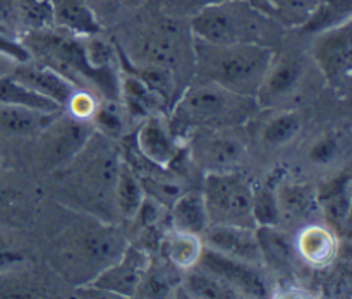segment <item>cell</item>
I'll return each instance as SVG.
<instances>
[{
	"label": "cell",
	"mask_w": 352,
	"mask_h": 299,
	"mask_svg": "<svg viewBox=\"0 0 352 299\" xmlns=\"http://www.w3.org/2000/svg\"><path fill=\"white\" fill-rule=\"evenodd\" d=\"M195 55L199 76L206 81L232 93L256 96L275 50L253 43L213 45L196 38Z\"/></svg>",
	"instance_id": "cell-1"
},
{
	"label": "cell",
	"mask_w": 352,
	"mask_h": 299,
	"mask_svg": "<svg viewBox=\"0 0 352 299\" xmlns=\"http://www.w3.org/2000/svg\"><path fill=\"white\" fill-rule=\"evenodd\" d=\"M189 27L198 40L213 45L272 47L278 38V24L250 0H230L205 7L192 14Z\"/></svg>",
	"instance_id": "cell-2"
},
{
	"label": "cell",
	"mask_w": 352,
	"mask_h": 299,
	"mask_svg": "<svg viewBox=\"0 0 352 299\" xmlns=\"http://www.w3.org/2000/svg\"><path fill=\"white\" fill-rule=\"evenodd\" d=\"M254 109V96L232 93L215 82L206 81L184 93L181 102L175 105L174 117L184 126L220 129L243 124Z\"/></svg>",
	"instance_id": "cell-3"
},
{
	"label": "cell",
	"mask_w": 352,
	"mask_h": 299,
	"mask_svg": "<svg viewBox=\"0 0 352 299\" xmlns=\"http://www.w3.org/2000/svg\"><path fill=\"white\" fill-rule=\"evenodd\" d=\"M201 195L212 225L256 227L253 219V189L236 172H210Z\"/></svg>",
	"instance_id": "cell-4"
},
{
	"label": "cell",
	"mask_w": 352,
	"mask_h": 299,
	"mask_svg": "<svg viewBox=\"0 0 352 299\" xmlns=\"http://www.w3.org/2000/svg\"><path fill=\"white\" fill-rule=\"evenodd\" d=\"M313 57L322 69L327 81L342 86L351 76L352 62V27L351 21L318 33L313 45Z\"/></svg>",
	"instance_id": "cell-5"
},
{
	"label": "cell",
	"mask_w": 352,
	"mask_h": 299,
	"mask_svg": "<svg viewBox=\"0 0 352 299\" xmlns=\"http://www.w3.org/2000/svg\"><path fill=\"white\" fill-rule=\"evenodd\" d=\"M198 263L201 265L203 270L215 275L232 291L243 292V294L253 296V298L267 296V285L260 274L251 267V263L220 253L208 246H203Z\"/></svg>",
	"instance_id": "cell-6"
},
{
	"label": "cell",
	"mask_w": 352,
	"mask_h": 299,
	"mask_svg": "<svg viewBox=\"0 0 352 299\" xmlns=\"http://www.w3.org/2000/svg\"><path fill=\"white\" fill-rule=\"evenodd\" d=\"M148 254L138 247H126L122 256L91 280L93 289L120 296H134L148 272Z\"/></svg>",
	"instance_id": "cell-7"
},
{
	"label": "cell",
	"mask_w": 352,
	"mask_h": 299,
	"mask_svg": "<svg viewBox=\"0 0 352 299\" xmlns=\"http://www.w3.org/2000/svg\"><path fill=\"white\" fill-rule=\"evenodd\" d=\"M305 72L306 62L301 55L284 54L280 57L274 55V60L254 96L258 100L256 103H261L263 107H274L280 103L298 89L305 78Z\"/></svg>",
	"instance_id": "cell-8"
},
{
	"label": "cell",
	"mask_w": 352,
	"mask_h": 299,
	"mask_svg": "<svg viewBox=\"0 0 352 299\" xmlns=\"http://www.w3.org/2000/svg\"><path fill=\"white\" fill-rule=\"evenodd\" d=\"M85 119H62L60 115L52 120L43 131L45 146L43 155L50 165H62L74 157L89 140L93 131Z\"/></svg>",
	"instance_id": "cell-9"
},
{
	"label": "cell",
	"mask_w": 352,
	"mask_h": 299,
	"mask_svg": "<svg viewBox=\"0 0 352 299\" xmlns=\"http://www.w3.org/2000/svg\"><path fill=\"white\" fill-rule=\"evenodd\" d=\"M192 153L210 172H230L243 162L246 146L232 133L215 131L196 137Z\"/></svg>",
	"instance_id": "cell-10"
},
{
	"label": "cell",
	"mask_w": 352,
	"mask_h": 299,
	"mask_svg": "<svg viewBox=\"0 0 352 299\" xmlns=\"http://www.w3.org/2000/svg\"><path fill=\"white\" fill-rule=\"evenodd\" d=\"M9 74L14 79H17L21 85L54 100L55 103H58L64 109L67 107L69 100L72 98L76 89H78L74 82L69 81L65 76H62L60 72L48 67V65H28L21 62V65L12 67Z\"/></svg>",
	"instance_id": "cell-11"
},
{
	"label": "cell",
	"mask_w": 352,
	"mask_h": 299,
	"mask_svg": "<svg viewBox=\"0 0 352 299\" xmlns=\"http://www.w3.org/2000/svg\"><path fill=\"white\" fill-rule=\"evenodd\" d=\"M208 247L223 254L243 260L246 263H256L261 258L256 232L250 227L237 225H212L203 230Z\"/></svg>",
	"instance_id": "cell-12"
},
{
	"label": "cell",
	"mask_w": 352,
	"mask_h": 299,
	"mask_svg": "<svg viewBox=\"0 0 352 299\" xmlns=\"http://www.w3.org/2000/svg\"><path fill=\"white\" fill-rule=\"evenodd\" d=\"M52 24L76 36L100 34L102 24L86 0H48Z\"/></svg>",
	"instance_id": "cell-13"
},
{
	"label": "cell",
	"mask_w": 352,
	"mask_h": 299,
	"mask_svg": "<svg viewBox=\"0 0 352 299\" xmlns=\"http://www.w3.org/2000/svg\"><path fill=\"white\" fill-rule=\"evenodd\" d=\"M138 146L148 160L167 167L177 155V143L162 122L160 117L150 115L138 133Z\"/></svg>",
	"instance_id": "cell-14"
},
{
	"label": "cell",
	"mask_w": 352,
	"mask_h": 299,
	"mask_svg": "<svg viewBox=\"0 0 352 299\" xmlns=\"http://www.w3.org/2000/svg\"><path fill=\"white\" fill-rule=\"evenodd\" d=\"M60 113L40 112L21 105H0V133L12 136H34L43 133Z\"/></svg>",
	"instance_id": "cell-15"
},
{
	"label": "cell",
	"mask_w": 352,
	"mask_h": 299,
	"mask_svg": "<svg viewBox=\"0 0 352 299\" xmlns=\"http://www.w3.org/2000/svg\"><path fill=\"white\" fill-rule=\"evenodd\" d=\"M296 250L308 263L323 267L336 256L337 241L329 229L322 225H309L299 234Z\"/></svg>",
	"instance_id": "cell-16"
},
{
	"label": "cell",
	"mask_w": 352,
	"mask_h": 299,
	"mask_svg": "<svg viewBox=\"0 0 352 299\" xmlns=\"http://www.w3.org/2000/svg\"><path fill=\"white\" fill-rule=\"evenodd\" d=\"M172 223H174V229L177 230L203 234V230L210 225V219L201 192L191 191L174 199Z\"/></svg>",
	"instance_id": "cell-17"
},
{
	"label": "cell",
	"mask_w": 352,
	"mask_h": 299,
	"mask_svg": "<svg viewBox=\"0 0 352 299\" xmlns=\"http://www.w3.org/2000/svg\"><path fill=\"white\" fill-rule=\"evenodd\" d=\"M0 105L30 107V109L48 113L62 112V110H64V107L55 103L54 100L33 91V89H30L28 86L21 85V82L17 81V79H14L9 72L0 76Z\"/></svg>",
	"instance_id": "cell-18"
},
{
	"label": "cell",
	"mask_w": 352,
	"mask_h": 299,
	"mask_svg": "<svg viewBox=\"0 0 352 299\" xmlns=\"http://www.w3.org/2000/svg\"><path fill=\"white\" fill-rule=\"evenodd\" d=\"M203 243L199 241L198 234L186 232V230L174 229L164 241V254L167 256L168 263L179 268H191L198 263L201 254Z\"/></svg>",
	"instance_id": "cell-19"
},
{
	"label": "cell",
	"mask_w": 352,
	"mask_h": 299,
	"mask_svg": "<svg viewBox=\"0 0 352 299\" xmlns=\"http://www.w3.org/2000/svg\"><path fill=\"white\" fill-rule=\"evenodd\" d=\"M352 0H316L311 16L302 24L306 33H322L351 21Z\"/></svg>",
	"instance_id": "cell-20"
},
{
	"label": "cell",
	"mask_w": 352,
	"mask_h": 299,
	"mask_svg": "<svg viewBox=\"0 0 352 299\" xmlns=\"http://www.w3.org/2000/svg\"><path fill=\"white\" fill-rule=\"evenodd\" d=\"M256 232V241L258 246H260L261 258L268 261L274 267H289L291 265L292 258V247L291 241L287 239V236L282 232H278L275 227H267V225H258Z\"/></svg>",
	"instance_id": "cell-21"
},
{
	"label": "cell",
	"mask_w": 352,
	"mask_h": 299,
	"mask_svg": "<svg viewBox=\"0 0 352 299\" xmlns=\"http://www.w3.org/2000/svg\"><path fill=\"white\" fill-rule=\"evenodd\" d=\"M116 196L120 213L127 219H134L144 199V189L136 175L127 167L119 168L117 172Z\"/></svg>",
	"instance_id": "cell-22"
},
{
	"label": "cell",
	"mask_w": 352,
	"mask_h": 299,
	"mask_svg": "<svg viewBox=\"0 0 352 299\" xmlns=\"http://www.w3.org/2000/svg\"><path fill=\"white\" fill-rule=\"evenodd\" d=\"M316 0H263L261 12L287 24H305L311 16Z\"/></svg>",
	"instance_id": "cell-23"
},
{
	"label": "cell",
	"mask_w": 352,
	"mask_h": 299,
	"mask_svg": "<svg viewBox=\"0 0 352 299\" xmlns=\"http://www.w3.org/2000/svg\"><path fill=\"white\" fill-rule=\"evenodd\" d=\"M301 131V119L296 112H284L272 117L263 127V143L270 148L291 143Z\"/></svg>",
	"instance_id": "cell-24"
},
{
	"label": "cell",
	"mask_w": 352,
	"mask_h": 299,
	"mask_svg": "<svg viewBox=\"0 0 352 299\" xmlns=\"http://www.w3.org/2000/svg\"><path fill=\"white\" fill-rule=\"evenodd\" d=\"M253 219L256 225L277 227L280 223L282 215L275 184L268 182L253 191Z\"/></svg>",
	"instance_id": "cell-25"
},
{
	"label": "cell",
	"mask_w": 352,
	"mask_h": 299,
	"mask_svg": "<svg viewBox=\"0 0 352 299\" xmlns=\"http://www.w3.org/2000/svg\"><path fill=\"white\" fill-rule=\"evenodd\" d=\"M277 199L280 215H284V213L292 217L306 215L315 205V195L306 186H280L277 189Z\"/></svg>",
	"instance_id": "cell-26"
},
{
	"label": "cell",
	"mask_w": 352,
	"mask_h": 299,
	"mask_svg": "<svg viewBox=\"0 0 352 299\" xmlns=\"http://www.w3.org/2000/svg\"><path fill=\"white\" fill-rule=\"evenodd\" d=\"M186 289L196 298H212V299H226V298H237L236 291L223 284L220 278L212 275L210 272H192L186 278Z\"/></svg>",
	"instance_id": "cell-27"
},
{
	"label": "cell",
	"mask_w": 352,
	"mask_h": 299,
	"mask_svg": "<svg viewBox=\"0 0 352 299\" xmlns=\"http://www.w3.org/2000/svg\"><path fill=\"white\" fill-rule=\"evenodd\" d=\"M19 27H23V21L16 0H0V31L14 33Z\"/></svg>",
	"instance_id": "cell-28"
},
{
	"label": "cell",
	"mask_w": 352,
	"mask_h": 299,
	"mask_svg": "<svg viewBox=\"0 0 352 299\" xmlns=\"http://www.w3.org/2000/svg\"><path fill=\"white\" fill-rule=\"evenodd\" d=\"M69 110L72 112V115L78 117V119H88V117H93L96 107L95 100L85 89H76V93L72 95V98L69 100L67 103Z\"/></svg>",
	"instance_id": "cell-29"
},
{
	"label": "cell",
	"mask_w": 352,
	"mask_h": 299,
	"mask_svg": "<svg viewBox=\"0 0 352 299\" xmlns=\"http://www.w3.org/2000/svg\"><path fill=\"white\" fill-rule=\"evenodd\" d=\"M337 151H339L337 137L327 136L320 140L318 143H315V146L309 150V160H313L315 164H329L330 160L337 157Z\"/></svg>",
	"instance_id": "cell-30"
},
{
	"label": "cell",
	"mask_w": 352,
	"mask_h": 299,
	"mask_svg": "<svg viewBox=\"0 0 352 299\" xmlns=\"http://www.w3.org/2000/svg\"><path fill=\"white\" fill-rule=\"evenodd\" d=\"M95 124L105 129L107 133H119L120 131V119L112 109H98L93 113Z\"/></svg>",
	"instance_id": "cell-31"
},
{
	"label": "cell",
	"mask_w": 352,
	"mask_h": 299,
	"mask_svg": "<svg viewBox=\"0 0 352 299\" xmlns=\"http://www.w3.org/2000/svg\"><path fill=\"white\" fill-rule=\"evenodd\" d=\"M222 2H230V0H174V7H179L182 12L196 14L198 10L205 9V7Z\"/></svg>",
	"instance_id": "cell-32"
},
{
	"label": "cell",
	"mask_w": 352,
	"mask_h": 299,
	"mask_svg": "<svg viewBox=\"0 0 352 299\" xmlns=\"http://www.w3.org/2000/svg\"><path fill=\"white\" fill-rule=\"evenodd\" d=\"M23 261H24L23 254L17 253V251H14V250H9V247H6L0 244V270H3V268L16 267V265L23 263Z\"/></svg>",
	"instance_id": "cell-33"
},
{
	"label": "cell",
	"mask_w": 352,
	"mask_h": 299,
	"mask_svg": "<svg viewBox=\"0 0 352 299\" xmlns=\"http://www.w3.org/2000/svg\"><path fill=\"white\" fill-rule=\"evenodd\" d=\"M89 3V7L93 9V12L98 17L100 12H112V10L119 9L122 3H126V0H86Z\"/></svg>",
	"instance_id": "cell-34"
},
{
	"label": "cell",
	"mask_w": 352,
	"mask_h": 299,
	"mask_svg": "<svg viewBox=\"0 0 352 299\" xmlns=\"http://www.w3.org/2000/svg\"><path fill=\"white\" fill-rule=\"evenodd\" d=\"M19 196V192L16 191L14 188H7V186H2L0 184V206L2 205H9L10 201H14V199Z\"/></svg>",
	"instance_id": "cell-35"
},
{
	"label": "cell",
	"mask_w": 352,
	"mask_h": 299,
	"mask_svg": "<svg viewBox=\"0 0 352 299\" xmlns=\"http://www.w3.org/2000/svg\"><path fill=\"white\" fill-rule=\"evenodd\" d=\"M12 58L6 57V55L0 54V76L7 74V72L12 71Z\"/></svg>",
	"instance_id": "cell-36"
}]
</instances>
